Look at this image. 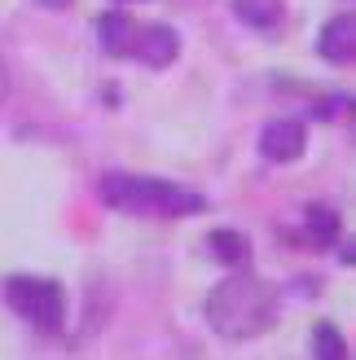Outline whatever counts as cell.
<instances>
[{
    "label": "cell",
    "mask_w": 356,
    "mask_h": 360,
    "mask_svg": "<svg viewBox=\"0 0 356 360\" xmlns=\"http://www.w3.org/2000/svg\"><path fill=\"white\" fill-rule=\"evenodd\" d=\"M277 312H281V299L273 290V281H264L255 273H234L207 295V321L229 343H246V338L269 334Z\"/></svg>",
    "instance_id": "cell-1"
},
{
    "label": "cell",
    "mask_w": 356,
    "mask_h": 360,
    "mask_svg": "<svg viewBox=\"0 0 356 360\" xmlns=\"http://www.w3.org/2000/svg\"><path fill=\"white\" fill-rule=\"evenodd\" d=\"M101 202L123 215H146V220H185L203 215L207 198L189 185H176L163 176H136V172H106L101 176Z\"/></svg>",
    "instance_id": "cell-2"
},
{
    "label": "cell",
    "mask_w": 356,
    "mask_h": 360,
    "mask_svg": "<svg viewBox=\"0 0 356 360\" xmlns=\"http://www.w3.org/2000/svg\"><path fill=\"white\" fill-rule=\"evenodd\" d=\"M5 303L40 334H62L66 330V290L53 277H9L5 281Z\"/></svg>",
    "instance_id": "cell-3"
},
{
    "label": "cell",
    "mask_w": 356,
    "mask_h": 360,
    "mask_svg": "<svg viewBox=\"0 0 356 360\" xmlns=\"http://www.w3.org/2000/svg\"><path fill=\"white\" fill-rule=\"evenodd\" d=\"M308 150V128L299 119H273L269 128L260 132V154L269 163H295Z\"/></svg>",
    "instance_id": "cell-4"
},
{
    "label": "cell",
    "mask_w": 356,
    "mask_h": 360,
    "mask_svg": "<svg viewBox=\"0 0 356 360\" xmlns=\"http://www.w3.org/2000/svg\"><path fill=\"white\" fill-rule=\"evenodd\" d=\"M176 53H181V40H176V31L154 22V27H136L132 31V44H128V58H136L141 66H154L163 70L176 62Z\"/></svg>",
    "instance_id": "cell-5"
},
{
    "label": "cell",
    "mask_w": 356,
    "mask_h": 360,
    "mask_svg": "<svg viewBox=\"0 0 356 360\" xmlns=\"http://www.w3.org/2000/svg\"><path fill=\"white\" fill-rule=\"evenodd\" d=\"M317 53L330 66H352L356 62V13H334L317 35Z\"/></svg>",
    "instance_id": "cell-6"
},
{
    "label": "cell",
    "mask_w": 356,
    "mask_h": 360,
    "mask_svg": "<svg viewBox=\"0 0 356 360\" xmlns=\"http://www.w3.org/2000/svg\"><path fill=\"white\" fill-rule=\"evenodd\" d=\"M234 13L251 31H277L286 22V0H234Z\"/></svg>",
    "instance_id": "cell-7"
},
{
    "label": "cell",
    "mask_w": 356,
    "mask_h": 360,
    "mask_svg": "<svg viewBox=\"0 0 356 360\" xmlns=\"http://www.w3.org/2000/svg\"><path fill=\"white\" fill-rule=\"evenodd\" d=\"M132 31H136V22H132L128 13H101L97 18V40H101L106 53H115V58H128Z\"/></svg>",
    "instance_id": "cell-8"
},
{
    "label": "cell",
    "mask_w": 356,
    "mask_h": 360,
    "mask_svg": "<svg viewBox=\"0 0 356 360\" xmlns=\"http://www.w3.org/2000/svg\"><path fill=\"white\" fill-rule=\"evenodd\" d=\"M207 250H211L220 264H229V268H238V264L251 259V242H246L242 233H234V229H216V233L207 238Z\"/></svg>",
    "instance_id": "cell-9"
},
{
    "label": "cell",
    "mask_w": 356,
    "mask_h": 360,
    "mask_svg": "<svg viewBox=\"0 0 356 360\" xmlns=\"http://www.w3.org/2000/svg\"><path fill=\"white\" fill-rule=\"evenodd\" d=\"M304 220H308V238H312L317 246H330L334 238H339V215H334L330 207L312 202V207L304 211Z\"/></svg>",
    "instance_id": "cell-10"
},
{
    "label": "cell",
    "mask_w": 356,
    "mask_h": 360,
    "mask_svg": "<svg viewBox=\"0 0 356 360\" xmlns=\"http://www.w3.org/2000/svg\"><path fill=\"white\" fill-rule=\"evenodd\" d=\"M312 356H322V360H343V356H348L343 334L334 330L330 321H322V326H312Z\"/></svg>",
    "instance_id": "cell-11"
},
{
    "label": "cell",
    "mask_w": 356,
    "mask_h": 360,
    "mask_svg": "<svg viewBox=\"0 0 356 360\" xmlns=\"http://www.w3.org/2000/svg\"><path fill=\"white\" fill-rule=\"evenodd\" d=\"M5 93H9V70H5V62H0V101H5Z\"/></svg>",
    "instance_id": "cell-12"
},
{
    "label": "cell",
    "mask_w": 356,
    "mask_h": 360,
    "mask_svg": "<svg viewBox=\"0 0 356 360\" xmlns=\"http://www.w3.org/2000/svg\"><path fill=\"white\" fill-rule=\"evenodd\" d=\"M40 5H49V9H66L70 0H40Z\"/></svg>",
    "instance_id": "cell-13"
}]
</instances>
